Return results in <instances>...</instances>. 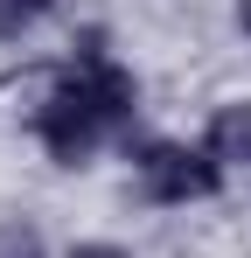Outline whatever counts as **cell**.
<instances>
[{
  "label": "cell",
  "mask_w": 251,
  "mask_h": 258,
  "mask_svg": "<svg viewBox=\"0 0 251 258\" xmlns=\"http://www.w3.org/2000/svg\"><path fill=\"white\" fill-rule=\"evenodd\" d=\"M133 112H140V77L91 28L77 42V56L63 63V77L49 84V98L35 105V140L49 147L56 168H84L105 140H119L133 126Z\"/></svg>",
  "instance_id": "obj_1"
},
{
  "label": "cell",
  "mask_w": 251,
  "mask_h": 258,
  "mask_svg": "<svg viewBox=\"0 0 251 258\" xmlns=\"http://www.w3.org/2000/svg\"><path fill=\"white\" fill-rule=\"evenodd\" d=\"M0 258H42V237L21 230V223H7V230H0Z\"/></svg>",
  "instance_id": "obj_5"
},
{
  "label": "cell",
  "mask_w": 251,
  "mask_h": 258,
  "mask_svg": "<svg viewBox=\"0 0 251 258\" xmlns=\"http://www.w3.org/2000/svg\"><path fill=\"white\" fill-rule=\"evenodd\" d=\"M49 14H56V0H0V42H21V35H35Z\"/></svg>",
  "instance_id": "obj_4"
},
{
  "label": "cell",
  "mask_w": 251,
  "mask_h": 258,
  "mask_svg": "<svg viewBox=\"0 0 251 258\" xmlns=\"http://www.w3.org/2000/svg\"><path fill=\"white\" fill-rule=\"evenodd\" d=\"M133 181H140V196L147 203H161V210H181V203H209V196H223V161L209 154L203 140L189 147V140H140L133 147Z\"/></svg>",
  "instance_id": "obj_2"
},
{
  "label": "cell",
  "mask_w": 251,
  "mask_h": 258,
  "mask_svg": "<svg viewBox=\"0 0 251 258\" xmlns=\"http://www.w3.org/2000/svg\"><path fill=\"white\" fill-rule=\"evenodd\" d=\"M203 147L223 161V174H251V105H244V98H230V105L209 112Z\"/></svg>",
  "instance_id": "obj_3"
},
{
  "label": "cell",
  "mask_w": 251,
  "mask_h": 258,
  "mask_svg": "<svg viewBox=\"0 0 251 258\" xmlns=\"http://www.w3.org/2000/svg\"><path fill=\"white\" fill-rule=\"evenodd\" d=\"M63 258H133V251H119V244H70Z\"/></svg>",
  "instance_id": "obj_6"
},
{
  "label": "cell",
  "mask_w": 251,
  "mask_h": 258,
  "mask_svg": "<svg viewBox=\"0 0 251 258\" xmlns=\"http://www.w3.org/2000/svg\"><path fill=\"white\" fill-rule=\"evenodd\" d=\"M237 28H244V35H251V0H237Z\"/></svg>",
  "instance_id": "obj_7"
}]
</instances>
